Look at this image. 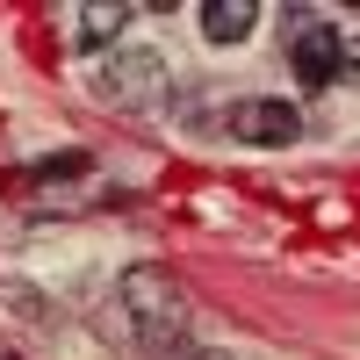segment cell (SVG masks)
Instances as JSON below:
<instances>
[{"label": "cell", "instance_id": "cell-1", "mask_svg": "<svg viewBox=\"0 0 360 360\" xmlns=\"http://www.w3.org/2000/svg\"><path fill=\"white\" fill-rule=\"evenodd\" d=\"M115 303H123V332H130L137 353L180 360V346H188V332H195V310H188V295H180V281L166 274V266H123Z\"/></svg>", "mask_w": 360, "mask_h": 360}, {"label": "cell", "instance_id": "cell-2", "mask_svg": "<svg viewBox=\"0 0 360 360\" xmlns=\"http://www.w3.org/2000/svg\"><path fill=\"white\" fill-rule=\"evenodd\" d=\"M166 86H173L166 58H159V51H144V44L108 51V58H101V72H94V94H101L108 108H152Z\"/></svg>", "mask_w": 360, "mask_h": 360}, {"label": "cell", "instance_id": "cell-3", "mask_svg": "<svg viewBox=\"0 0 360 360\" xmlns=\"http://www.w3.org/2000/svg\"><path fill=\"white\" fill-rule=\"evenodd\" d=\"M281 44H288V65H295L303 86H339V29L332 22L295 15V29H288Z\"/></svg>", "mask_w": 360, "mask_h": 360}, {"label": "cell", "instance_id": "cell-4", "mask_svg": "<svg viewBox=\"0 0 360 360\" xmlns=\"http://www.w3.org/2000/svg\"><path fill=\"white\" fill-rule=\"evenodd\" d=\"M231 137L238 144H295L303 137V115H295L288 101H266V94H245V101H231Z\"/></svg>", "mask_w": 360, "mask_h": 360}, {"label": "cell", "instance_id": "cell-5", "mask_svg": "<svg viewBox=\"0 0 360 360\" xmlns=\"http://www.w3.org/2000/svg\"><path fill=\"white\" fill-rule=\"evenodd\" d=\"M115 29H130L123 0H79V8H72V51H108Z\"/></svg>", "mask_w": 360, "mask_h": 360}, {"label": "cell", "instance_id": "cell-6", "mask_svg": "<svg viewBox=\"0 0 360 360\" xmlns=\"http://www.w3.org/2000/svg\"><path fill=\"white\" fill-rule=\"evenodd\" d=\"M252 22H259L252 0H209V8H202V37L217 44V51H231V44L252 37Z\"/></svg>", "mask_w": 360, "mask_h": 360}, {"label": "cell", "instance_id": "cell-7", "mask_svg": "<svg viewBox=\"0 0 360 360\" xmlns=\"http://www.w3.org/2000/svg\"><path fill=\"white\" fill-rule=\"evenodd\" d=\"M339 86H360V29H339Z\"/></svg>", "mask_w": 360, "mask_h": 360}, {"label": "cell", "instance_id": "cell-8", "mask_svg": "<svg viewBox=\"0 0 360 360\" xmlns=\"http://www.w3.org/2000/svg\"><path fill=\"white\" fill-rule=\"evenodd\" d=\"M86 173V152H58V159H37V180H72Z\"/></svg>", "mask_w": 360, "mask_h": 360}, {"label": "cell", "instance_id": "cell-9", "mask_svg": "<svg viewBox=\"0 0 360 360\" xmlns=\"http://www.w3.org/2000/svg\"><path fill=\"white\" fill-rule=\"evenodd\" d=\"M180 360H224V353H180Z\"/></svg>", "mask_w": 360, "mask_h": 360}]
</instances>
